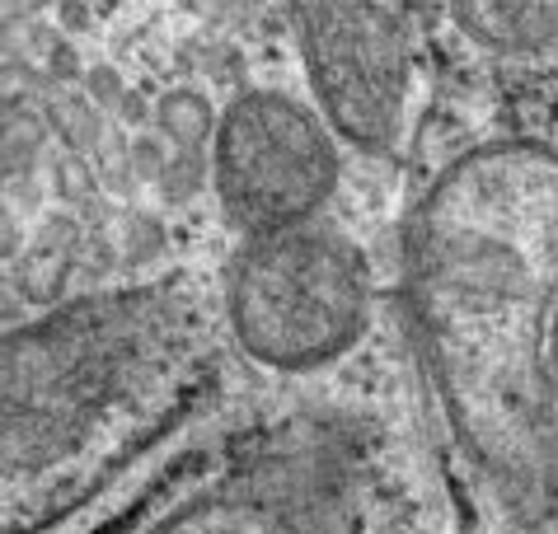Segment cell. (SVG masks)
Masks as SVG:
<instances>
[{
  "label": "cell",
  "instance_id": "6da1fadb",
  "mask_svg": "<svg viewBox=\"0 0 558 534\" xmlns=\"http://www.w3.org/2000/svg\"><path fill=\"white\" fill-rule=\"evenodd\" d=\"M409 301L460 432L517 488L558 478L545 342L558 314V146L493 141L432 183L409 230Z\"/></svg>",
  "mask_w": 558,
  "mask_h": 534
},
{
  "label": "cell",
  "instance_id": "7a4b0ae2",
  "mask_svg": "<svg viewBox=\"0 0 558 534\" xmlns=\"http://www.w3.org/2000/svg\"><path fill=\"white\" fill-rule=\"evenodd\" d=\"M183 348L179 305L160 291L75 301L5 342V469L38 474L136 413Z\"/></svg>",
  "mask_w": 558,
  "mask_h": 534
},
{
  "label": "cell",
  "instance_id": "5b68a950",
  "mask_svg": "<svg viewBox=\"0 0 558 534\" xmlns=\"http://www.w3.org/2000/svg\"><path fill=\"white\" fill-rule=\"evenodd\" d=\"M319 118L362 150H395L413 118L417 47L399 5H305L296 14Z\"/></svg>",
  "mask_w": 558,
  "mask_h": 534
},
{
  "label": "cell",
  "instance_id": "8992f818",
  "mask_svg": "<svg viewBox=\"0 0 558 534\" xmlns=\"http://www.w3.org/2000/svg\"><path fill=\"white\" fill-rule=\"evenodd\" d=\"M319 478L296 460H258L179 501L146 534H319Z\"/></svg>",
  "mask_w": 558,
  "mask_h": 534
},
{
  "label": "cell",
  "instance_id": "277c9868",
  "mask_svg": "<svg viewBox=\"0 0 558 534\" xmlns=\"http://www.w3.org/2000/svg\"><path fill=\"white\" fill-rule=\"evenodd\" d=\"M338 183L333 128L282 89H250L216 128V197L244 234L310 226Z\"/></svg>",
  "mask_w": 558,
  "mask_h": 534
},
{
  "label": "cell",
  "instance_id": "52a82bcc",
  "mask_svg": "<svg viewBox=\"0 0 558 534\" xmlns=\"http://www.w3.org/2000/svg\"><path fill=\"white\" fill-rule=\"evenodd\" d=\"M456 24L488 57L545 61L558 52V5H456Z\"/></svg>",
  "mask_w": 558,
  "mask_h": 534
},
{
  "label": "cell",
  "instance_id": "3957f363",
  "mask_svg": "<svg viewBox=\"0 0 558 534\" xmlns=\"http://www.w3.org/2000/svg\"><path fill=\"white\" fill-rule=\"evenodd\" d=\"M230 333L272 371H310L352 348L366 324V272L348 240L319 226L254 234L226 277Z\"/></svg>",
  "mask_w": 558,
  "mask_h": 534
}]
</instances>
